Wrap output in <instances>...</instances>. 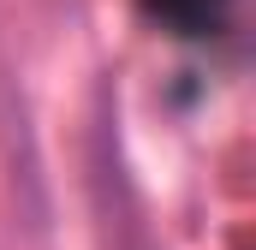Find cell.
<instances>
[{
  "label": "cell",
  "instance_id": "6da1fadb",
  "mask_svg": "<svg viewBox=\"0 0 256 250\" xmlns=\"http://www.w3.org/2000/svg\"><path fill=\"white\" fill-rule=\"evenodd\" d=\"M143 6H149L161 24H173L179 36H208L226 0H143Z\"/></svg>",
  "mask_w": 256,
  "mask_h": 250
}]
</instances>
